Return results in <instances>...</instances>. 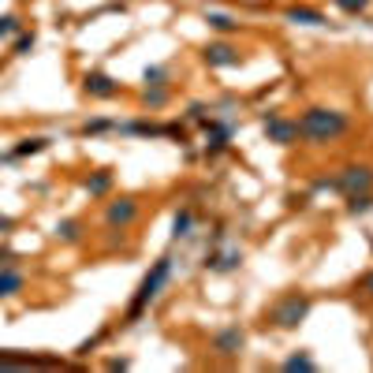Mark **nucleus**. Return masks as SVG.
<instances>
[{"label":"nucleus","instance_id":"9b49d317","mask_svg":"<svg viewBox=\"0 0 373 373\" xmlns=\"http://www.w3.org/2000/svg\"><path fill=\"white\" fill-rule=\"evenodd\" d=\"M288 19H291V23H310V26H321V23H325V15H321V12H314V8H291V12H288Z\"/></svg>","mask_w":373,"mask_h":373},{"label":"nucleus","instance_id":"20e7f679","mask_svg":"<svg viewBox=\"0 0 373 373\" xmlns=\"http://www.w3.org/2000/svg\"><path fill=\"white\" fill-rule=\"evenodd\" d=\"M336 187L343 190V194H366V190L373 187V168L370 165H351L340 172V179H336Z\"/></svg>","mask_w":373,"mask_h":373},{"label":"nucleus","instance_id":"dca6fc26","mask_svg":"<svg viewBox=\"0 0 373 373\" xmlns=\"http://www.w3.org/2000/svg\"><path fill=\"white\" fill-rule=\"evenodd\" d=\"M224 142H228V127H213V139H209V157H213V153H221L224 150Z\"/></svg>","mask_w":373,"mask_h":373},{"label":"nucleus","instance_id":"7ed1b4c3","mask_svg":"<svg viewBox=\"0 0 373 373\" xmlns=\"http://www.w3.org/2000/svg\"><path fill=\"white\" fill-rule=\"evenodd\" d=\"M310 314V299L306 295H299V291H291V295H284L276 306L269 310V321L276 325V329H295L303 317Z\"/></svg>","mask_w":373,"mask_h":373},{"label":"nucleus","instance_id":"0eeeda50","mask_svg":"<svg viewBox=\"0 0 373 373\" xmlns=\"http://www.w3.org/2000/svg\"><path fill=\"white\" fill-rule=\"evenodd\" d=\"M134 216H139V202H134V198H116V202L105 209V221L112 224V228H116V224H120V228H127Z\"/></svg>","mask_w":373,"mask_h":373},{"label":"nucleus","instance_id":"423d86ee","mask_svg":"<svg viewBox=\"0 0 373 373\" xmlns=\"http://www.w3.org/2000/svg\"><path fill=\"white\" fill-rule=\"evenodd\" d=\"M205 63L209 68H235L239 63V49L228 41H209L205 45Z\"/></svg>","mask_w":373,"mask_h":373},{"label":"nucleus","instance_id":"5701e85b","mask_svg":"<svg viewBox=\"0 0 373 373\" xmlns=\"http://www.w3.org/2000/svg\"><path fill=\"white\" fill-rule=\"evenodd\" d=\"M359 291H362V295H373V272H366V276H362Z\"/></svg>","mask_w":373,"mask_h":373},{"label":"nucleus","instance_id":"a211bd4d","mask_svg":"<svg viewBox=\"0 0 373 373\" xmlns=\"http://www.w3.org/2000/svg\"><path fill=\"white\" fill-rule=\"evenodd\" d=\"M373 205V198H370V190H366V194H351V213H366V209Z\"/></svg>","mask_w":373,"mask_h":373},{"label":"nucleus","instance_id":"f03ea898","mask_svg":"<svg viewBox=\"0 0 373 373\" xmlns=\"http://www.w3.org/2000/svg\"><path fill=\"white\" fill-rule=\"evenodd\" d=\"M168 272H172V258H161L157 265H153L150 272H145V280H142V288H139V295H134V303H131V310H127V321H134L145 306L153 303V299L161 295V288H165V280H168Z\"/></svg>","mask_w":373,"mask_h":373},{"label":"nucleus","instance_id":"39448f33","mask_svg":"<svg viewBox=\"0 0 373 373\" xmlns=\"http://www.w3.org/2000/svg\"><path fill=\"white\" fill-rule=\"evenodd\" d=\"M265 134H269V142L295 145L299 142V123L295 120H280V116H269V120H265Z\"/></svg>","mask_w":373,"mask_h":373},{"label":"nucleus","instance_id":"412c9836","mask_svg":"<svg viewBox=\"0 0 373 373\" xmlns=\"http://www.w3.org/2000/svg\"><path fill=\"white\" fill-rule=\"evenodd\" d=\"M336 8H343V12H362V8L370 4V0H332Z\"/></svg>","mask_w":373,"mask_h":373},{"label":"nucleus","instance_id":"2eb2a0df","mask_svg":"<svg viewBox=\"0 0 373 373\" xmlns=\"http://www.w3.org/2000/svg\"><path fill=\"white\" fill-rule=\"evenodd\" d=\"M284 370H306L310 373V370H317V362L310 359V354H291V359L284 362Z\"/></svg>","mask_w":373,"mask_h":373},{"label":"nucleus","instance_id":"b1692460","mask_svg":"<svg viewBox=\"0 0 373 373\" xmlns=\"http://www.w3.org/2000/svg\"><path fill=\"white\" fill-rule=\"evenodd\" d=\"M15 228V221H12V216H0V235H4V232H12Z\"/></svg>","mask_w":373,"mask_h":373},{"label":"nucleus","instance_id":"f3484780","mask_svg":"<svg viewBox=\"0 0 373 373\" xmlns=\"http://www.w3.org/2000/svg\"><path fill=\"white\" fill-rule=\"evenodd\" d=\"M45 145H49V139H26L19 150H15V157H26V153H41Z\"/></svg>","mask_w":373,"mask_h":373},{"label":"nucleus","instance_id":"f8f14e48","mask_svg":"<svg viewBox=\"0 0 373 373\" xmlns=\"http://www.w3.org/2000/svg\"><path fill=\"white\" fill-rule=\"evenodd\" d=\"M205 23L213 26V30H221V34H232V30H239V23H235L232 15H221V12H209V15H205Z\"/></svg>","mask_w":373,"mask_h":373},{"label":"nucleus","instance_id":"f257e3e1","mask_svg":"<svg viewBox=\"0 0 373 373\" xmlns=\"http://www.w3.org/2000/svg\"><path fill=\"white\" fill-rule=\"evenodd\" d=\"M299 123V139H306V142H336L343 131H347V116L343 112H336V108H306L303 112V120H295Z\"/></svg>","mask_w":373,"mask_h":373},{"label":"nucleus","instance_id":"4468645a","mask_svg":"<svg viewBox=\"0 0 373 373\" xmlns=\"http://www.w3.org/2000/svg\"><path fill=\"white\" fill-rule=\"evenodd\" d=\"M108 183H112V172H97V176L86 183V190H90V194H105Z\"/></svg>","mask_w":373,"mask_h":373},{"label":"nucleus","instance_id":"1a4fd4ad","mask_svg":"<svg viewBox=\"0 0 373 373\" xmlns=\"http://www.w3.org/2000/svg\"><path fill=\"white\" fill-rule=\"evenodd\" d=\"M23 272H15V269H0V299H12V295H19L23 291Z\"/></svg>","mask_w":373,"mask_h":373},{"label":"nucleus","instance_id":"9d476101","mask_svg":"<svg viewBox=\"0 0 373 373\" xmlns=\"http://www.w3.org/2000/svg\"><path fill=\"white\" fill-rule=\"evenodd\" d=\"M239 347H243V332L239 329H228V332L216 336V351L221 354H239Z\"/></svg>","mask_w":373,"mask_h":373},{"label":"nucleus","instance_id":"aec40b11","mask_svg":"<svg viewBox=\"0 0 373 373\" xmlns=\"http://www.w3.org/2000/svg\"><path fill=\"white\" fill-rule=\"evenodd\" d=\"M179 239V235H190V213H179L176 216V232H172Z\"/></svg>","mask_w":373,"mask_h":373},{"label":"nucleus","instance_id":"6e6552de","mask_svg":"<svg viewBox=\"0 0 373 373\" xmlns=\"http://www.w3.org/2000/svg\"><path fill=\"white\" fill-rule=\"evenodd\" d=\"M83 90L90 97H116L120 94V83H112V79L101 75V71H90V75L83 79Z\"/></svg>","mask_w":373,"mask_h":373},{"label":"nucleus","instance_id":"4be33fe9","mask_svg":"<svg viewBox=\"0 0 373 373\" xmlns=\"http://www.w3.org/2000/svg\"><path fill=\"white\" fill-rule=\"evenodd\" d=\"M26 49H34V30H30V34H23V38L15 41V52H26Z\"/></svg>","mask_w":373,"mask_h":373},{"label":"nucleus","instance_id":"6ab92c4d","mask_svg":"<svg viewBox=\"0 0 373 373\" xmlns=\"http://www.w3.org/2000/svg\"><path fill=\"white\" fill-rule=\"evenodd\" d=\"M15 30H19V19L15 15H0V38H12Z\"/></svg>","mask_w":373,"mask_h":373},{"label":"nucleus","instance_id":"ddd939ff","mask_svg":"<svg viewBox=\"0 0 373 373\" xmlns=\"http://www.w3.org/2000/svg\"><path fill=\"white\" fill-rule=\"evenodd\" d=\"M57 235L63 243H75L79 235H83V224H79V221H63V224H57Z\"/></svg>","mask_w":373,"mask_h":373}]
</instances>
